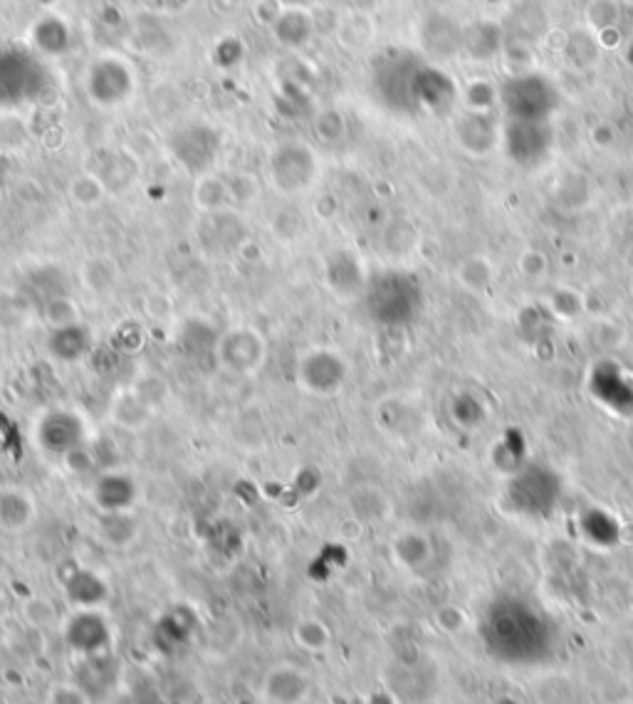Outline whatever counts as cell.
Returning a JSON list of instances; mask_svg holds the SVG:
<instances>
[{"label":"cell","instance_id":"cell-7","mask_svg":"<svg viewBox=\"0 0 633 704\" xmlns=\"http://www.w3.org/2000/svg\"><path fill=\"white\" fill-rule=\"evenodd\" d=\"M139 497V487L131 475L119 470L102 472L92 485L94 505L102 509V515H119L129 512L134 501Z\"/></svg>","mask_w":633,"mask_h":704},{"label":"cell","instance_id":"cell-2","mask_svg":"<svg viewBox=\"0 0 633 704\" xmlns=\"http://www.w3.org/2000/svg\"><path fill=\"white\" fill-rule=\"evenodd\" d=\"M37 446L53 458H70L88 442V426L80 413L70 408L47 411L35 430Z\"/></svg>","mask_w":633,"mask_h":704},{"label":"cell","instance_id":"cell-1","mask_svg":"<svg viewBox=\"0 0 633 704\" xmlns=\"http://www.w3.org/2000/svg\"><path fill=\"white\" fill-rule=\"evenodd\" d=\"M347 361L334 349H310L300 356L295 369L297 385L310 395H334L347 383Z\"/></svg>","mask_w":633,"mask_h":704},{"label":"cell","instance_id":"cell-15","mask_svg":"<svg viewBox=\"0 0 633 704\" xmlns=\"http://www.w3.org/2000/svg\"><path fill=\"white\" fill-rule=\"evenodd\" d=\"M92 700L84 694L77 684H57L53 688L50 697H47V704H90Z\"/></svg>","mask_w":633,"mask_h":704},{"label":"cell","instance_id":"cell-13","mask_svg":"<svg viewBox=\"0 0 633 704\" xmlns=\"http://www.w3.org/2000/svg\"><path fill=\"white\" fill-rule=\"evenodd\" d=\"M102 536L107 539L114 546H124L131 544V539L137 536V524L129 517V512H119V515H104L102 519Z\"/></svg>","mask_w":633,"mask_h":704},{"label":"cell","instance_id":"cell-16","mask_svg":"<svg viewBox=\"0 0 633 704\" xmlns=\"http://www.w3.org/2000/svg\"><path fill=\"white\" fill-rule=\"evenodd\" d=\"M287 5H304V3H312V0H283Z\"/></svg>","mask_w":633,"mask_h":704},{"label":"cell","instance_id":"cell-17","mask_svg":"<svg viewBox=\"0 0 633 704\" xmlns=\"http://www.w3.org/2000/svg\"><path fill=\"white\" fill-rule=\"evenodd\" d=\"M0 588H3V578H0Z\"/></svg>","mask_w":633,"mask_h":704},{"label":"cell","instance_id":"cell-8","mask_svg":"<svg viewBox=\"0 0 633 704\" xmlns=\"http://www.w3.org/2000/svg\"><path fill=\"white\" fill-rule=\"evenodd\" d=\"M94 349V334L88 324L80 320L53 326L50 336H47V351H50L53 359L62 363H77L88 359Z\"/></svg>","mask_w":633,"mask_h":704},{"label":"cell","instance_id":"cell-5","mask_svg":"<svg viewBox=\"0 0 633 704\" xmlns=\"http://www.w3.org/2000/svg\"><path fill=\"white\" fill-rule=\"evenodd\" d=\"M316 173L314 153L302 143H285L271 159V176L277 191L300 193L310 188Z\"/></svg>","mask_w":633,"mask_h":704},{"label":"cell","instance_id":"cell-12","mask_svg":"<svg viewBox=\"0 0 633 704\" xmlns=\"http://www.w3.org/2000/svg\"><path fill=\"white\" fill-rule=\"evenodd\" d=\"M35 517L33 499L21 489H3L0 492V527L8 532H21Z\"/></svg>","mask_w":633,"mask_h":704},{"label":"cell","instance_id":"cell-9","mask_svg":"<svg viewBox=\"0 0 633 704\" xmlns=\"http://www.w3.org/2000/svg\"><path fill=\"white\" fill-rule=\"evenodd\" d=\"M310 674L295 668V665H280L265 674L263 694L271 704H302L310 694Z\"/></svg>","mask_w":633,"mask_h":704},{"label":"cell","instance_id":"cell-11","mask_svg":"<svg viewBox=\"0 0 633 704\" xmlns=\"http://www.w3.org/2000/svg\"><path fill=\"white\" fill-rule=\"evenodd\" d=\"M65 596L77 611L100 609L110 598V586L100 574H94L92 568H74L65 581Z\"/></svg>","mask_w":633,"mask_h":704},{"label":"cell","instance_id":"cell-4","mask_svg":"<svg viewBox=\"0 0 633 704\" xmlns=\"http://www.w3.org/2000/svg\"><path fill=\"white\" fill-rule=\"evenodd\" d=\"M216 356L220 366L230 373H238V376L255 373L265 359V342L255 330L238 326V330H230L220 336L216 346Z\"/></svg>","mask_w":633,"mask_h":704},{"label":"cell","instance_id":"cell-3","mask_svg":"<svg viewBox=\"0 0 633 704\" xmlns=\"http://www.w3.org/2000/svg\"><path fill=\"white\" fill-rule=\"evenodd\" d=\"M134 92V74L117 57H102L88 70V94L100 107H119Z\"/></svg>","mask_w":633,"mask_h":704},{"label":"cell","instance_id":"cell-10","mask_svg":"<svg viewBox=\"0 0 633 704\" xmlns=\"http://www.w3.org/2000/svg\"><path fill=\"white\" fill-rule=\"evenodd\" d=\"M117 680V665L110 653L88 655L82 658L72 672V682L80 688L90 700H102L114 688Z\"/></svg>","mask_w":633,"mask_h":704},{"label":"cell","instance_id":"cell-6","mask_svg":"<svg viewBox=\"0 0 633 704\" xmlns=\"http://www.w3.org/2000/svg\"><path fill=\"white\" fill-rule=\"evenodd\" d=\"M65 643L80 655H102L112 648V625L97 609L74 611L65 623Z\"/></svg>","mask_w":633,"mask_h":704},{"label":"cell","instance_id":"cell-14","mask_svg":"<svg viewBox=\"0 0 633 704\" xmlns=\"http://www.w3.org/2000/svg\"><path fill=\"white\" fill-rule=\"evenodd\" d=\"M297 640H300L302 648H310V650H320L324 645L330 643V633L324 628L322 623L316 621H302L297 625Z\"/></svg>","mask_w":633,"mask_h":704}]
</instances>
